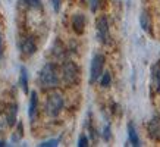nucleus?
I'll use <instances>...</instances> for the list:
<instances>
[{
	"mask_svg": "<svg viewBox=\"0 0 160 147\" xmlns=\"http://www.w3.org/2000/svg\"><path fill=\"white\" fill-rule=\"evenodd\" d=\"M40 84L43 88H54L59 84V72L53 63L44 65L40 71Z\"/></svg>",
	"mask_w": 160,
	"mask_h": 147,
	"instance_id": "1",
	"label": "nucleus"
},
{
	"mask_svg": "<svg viewBox=\"0 0 160 147\" xmlns=\"http://www.w3.org/2000/svg\"><path fill=\"white\" fill-rule=\"evenodd\" d=\"M63 109V97L60 93H53L50 94L49 99H47V103H46V113L49 116L54 118L58 116L59 113L62 112Z\"/></svg>",
	"mask_w": 160,
	"mask_h": 147,
	"instance_id": "2",
	"label": "nucleus"
},
{
	"mask_svg": "<svg viewBox=\"0 0 160 147\" xmlns=\"http://www.w3.org/2000/svg\"><path fill=\"white\" fill-rule=\"evenodd\" d=\"M62 77H63V81L68 85H75L78 83V79H79L78 66L73 62H71V60L65 62L62 66Z\"/></svg>",
	"mask_w": 160,
	"mask_h": 147,
	"instance_id": "3",
	"label": "nucleus"
},
{
	"mask_svg": "<svg viewBox=\"0 0 160 147\" xmlns=\"http://www.w3.org/2000/svg\"><path fill=\"white\" fill-rule=\"evenodd\" d=\"M103 66H104V56L103 54H96L92 58L91 69H90V83H96L103 74Z\"/></svg>",
	"mask_w": 160,
	"mask_h": 147,
	"instance_id": "4",
	"label": "nucleus"
},
{
	"mask_svg": "<svg viewBox=\"0 0 160 147\" xmlns=\"http://www.w3.org/2000/svg\"><path fill=\"white\" fill-rule=\"evenodd\" d=\"M97 37L103 44H107L110 41V33H109V24L106 16H100L97 19Z\"/></svg>",
	"mask_w": 160,
	"mask_h": 147,
	"instance_id": "5",
	"label": "nucleus"
},
{
	"mask_svg": "<svg viewBox=\"0 0 160 147\" xmlns=\"http://www.w3.org/2000/svg\"><path fill=\"white\" fill-rule=\"evenodd\" d=\"M151 87L156 93H160V63H156L151 69Z\"/></svg>",
	"mask_w": 160,
	"mask_h": 147,
	"instance_id": "6",
	"label": "nucleus"
},
{
	"mask_svg": "<svg viewBox=\"0 0 160 147\" xmlns=\"http://www.w3.org/2000/svg\"><path fill=\"white\" fill-rule=\"evenodd\" d=\"M148 134L151 138L160 140V119L159 118H153L148 122Z\"/></svg>",
	"mask_w": 160,
	"mask_h": 147,
	"instance_id": "7",
	"label": "nucleus"
},
{
	"mask_svg": "<svg viewBox=\"0 0 160 147\" xmlns=\"http://www.w3.org/2000/svg\"><path fill=\"white\" fill-rule=\"evenodd\" d=\"M37 108H38V99H37L35 91H32L31 93V100H29V109H28V115L31 121H34L35 116H37Z\"/></svg>",
	"mask_w": 160,
	"mask_h": 147,
	"instance_id": "8",
	"label": "nucleus"
},
{
	"mask_svg": "<svg viewBox=\"0 0 160 147\" xmlns=\"http://www.w3.org/2000/svg\"><path fill=\"white\" fill-rule=\"evenodd\" d=\"M35 43L32 38H25L24 43H22V53L27 54V56H29V54L35 53Z\"/></svg>",
	"mask_w": 160,
	"mask_h": 147,
	"instance_id": "9",
	"label": "nucleus"
},
{
	"mask_svg": "<svg viewBox=\"0 0 160 147\" xmlns=\"http://www.w3.org/2000/svg\"><path fill=\"white\" fill-rule=\"evenodd\" d=\"M84 25H85V19H84L82 15H75L72 18V27L78 34H81L84 31Z\"/></svg>",
	"mask_w": 160,
	"mask_h": 147,
	"instance_id": "10",
	"label": "nucleus"
},
{
	"mask_svg": "<svg viewBox=\"0 0 160 147\" xmlns=\"http://www.w3.org/2000/svg\"><path fill=\"white\" fill-rule=\"evenodd\" d=\"M128 135H129V141H131L132 146H140V138L137 135V131H135V127L134 124H128Z\"/></svg>",
	"mask_w": 160,
	"mask_h": 147,
	"instance_id": "11",
	"label": "nucleus"
},
{
	"mask_svg": "<svg viewBox=\"0 0 160 147\" xmlns=\"http://www.w3.org/2000/svg\"><path fill=\"white\" fill-rule=\"evenodd\" d=\"M140 22H141V28L144 31H150V27H151V21H150V15L147 13L146 10L141 13V18H140Z\"/></svg>",
	"mask_w": 160,
	"mask_h": 147,
	"instance_id": "12",
	"label": "nucleus"
},
{
	"mask_svg": "<svg viewBox=\"0 0 160 147\" xmlns=\"http://www.w3.org/2000/svg\"><path fill=\"white\" fill-rule=\"evenodd\" d=\"M21 87L24 90L25 93H28V74H27V69L21 68V78H19Z\"/></svg>",
	"mask_w": 160,
	"mask_h": 147,
	"instance_id": "13",
	"label": "nucleus"
},
{
	"mask_svg": "<svg viewBox=\"0 0 160 147\" xmlns=\"http://www.w3.org/2000/svg\"><path fill=\"white\" fill-rule=\"evenodd\" d=\"M9 125V119H8V113H0V131H5Z\"/></svg>",
	"mask_w": 160,
	"mask_h": 147,
	"instance_id": "14",
	"label": "nucleus"
},
{
	"mask_svg": "<svg viewBox=\"0 0 160 147\" xmlns=\"http://www.w3.org/2000/svg\"><path fill=\"white\" fill-rule=\"evenodd\" d=\"M22 131H24V127H22V124H18V129H16V134H15L13 137H12V140L13 141H18L21 137H22Z\"/></svg>",
	"mask_w": 160,
	"mask_h": 147,
	"instance_id": "15",
	"label": "nucleus"
},
{
	"mask_svg": "<svg viewBox=\"0 0 160 147\" xmlns=\"http://www.w3.org/2000/svg\"><path fill=\"white\" fill-rule=\"evenodd\" d=\"M110 74L109 72H104V75H103V78H102V85L103 87H107L109 84H110Z\"/></svg>",
	"mask_w": 160,
	"mask_h": 147,
	"instance_id": "16",
	"label": "nucleus"
},
{
	"mask_svg": "<svg viewBox=\"0 0 160 147\" xmlns=\"http://www.w3.org/2000/svg\"><path fill=\"white\" fill-rule=\"evenodd\" d=\"M59 144V138L58 140H49V141H44V143H41L40 146L41 147H53V146H58Z\"/></svg>",
	"mask_w": 160,
	"mask_h": 147,
	"instance_id": "17",
	"label": "nucleus"
},
{
	"mask_svg": "<svg viewBox=\"0 0 160 147\" xmlns=\"http://www.w3.org/2000/svg\"><path fill=\"white\" fill-rule=\"evenodd\" d=\"M78 146L79 147H87L88 146V140L85 135H81L79 137V140H78Z\"/></svg>",
	"mask_w": 160,
	"mask_h": 147,
	"instance_id": "18",
	"label": "nucleus"
},
{
	"mask_svg": "<svg viewBox=\"0 0 160 147\" xmlns=\"http://www.w3.org/2000/svg\"><path fill=\"white\" fill-rule=\"evenodd\" d=\"M21 2H24V3H27L28 6H40V0H21Z\"/></svg>",
	"mask_w": 160,
	"mask_h": 147,
	"instance_id": "19",
	"label": "nucleus"
},
{
	"mask_svg": "<svg viewBox=\"0 0 160 147\" xmlns=\"http://www.w3.org/2000/svg\"><path fill=\"white\" fill-rule=\"evenodd\" d=\"M90 8H91V10L92 12H96L97 10V8H98V0H90Z\"/></svg>",
	"mask_w": 160,
	"mask_h": 147,
	"instance_id": "20",
	"label": "nucleus"
},
{
	"mask_svg": "<svg viewBox=\"0 0 160 147\" xmlns=\"http://www.w3.org/2000/svg\"><path fill=\"white\" fill-rule=\"evenodd\" d=\"M52 3H53V8H54V10L58 12V10L60 9V0H52Z\"/></svg>",
	"mask_w": 160,
	"mask_h": 147,
	"instance_id": "21",
	"label": "nucleus"
},
{
	"mask_svg": "<svg viewBox=\"0 0 160 147\" xmlns=\"http://www.w3.org/2000/svg\"><path fill=\"white\" fill-rule=\"evenodd\" d=\"M104 140H110V128L109 127H106V129H104Z\"/></svg>",
	"mask_w": 160,
	"mask_h": 147,
	"instance_id": "22",
	"label": "nucleus"
},
{
	"mask_svg": "<svg viewBox=\"0 0 160 147\" xmlns=\"http://www.w3.org/2000/svg\"><path fill=\"white\" fill-rule=\"evenodd\" d=\"M0 146H6V144H5V141H0Z\"/></svg>",
	"mask_w": 160,
	"mask_h": 147,
	"instance_id": "23",
	"label": "nucleus"
}]
</instances>
